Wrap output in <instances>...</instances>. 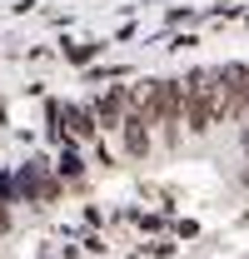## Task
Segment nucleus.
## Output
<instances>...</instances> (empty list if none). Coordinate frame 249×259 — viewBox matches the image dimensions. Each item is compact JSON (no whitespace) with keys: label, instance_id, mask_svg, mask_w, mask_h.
Masks as SVG:
<instances>
[{"label":"nucleus","instance_id":"obj_1","mask_svg":"<svg viewBox=\"0 0 249 259\" xmlns=\"http://www.w3.org/2000/svg\"><path fill=\"white\" fill-rule=\"evenodd\" d=\"M10 225H15V209H10V204L0 199V234H10Z\"/></svg>","mask_w":249,"mask_h":259}]
</instances>
